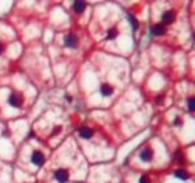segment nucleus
<instances>
[{
  "instance_id": "obj_14",
  "label": "nucleus",
  "mask_w": 195,
  "mask_h": 183,
  "mask_svg": "<svg viewBox=\"0 0 195 183\" xmlns=\"http://www.w3.org/2000/svg\"><path fill=\"white\" fill-rule=\"evenodd\" d=\"M189 110L191 112L195 110V99H194V98H190V99H189Z\"/></svg>"
},
{
  "instance_id": "obj_3",
  "label": "nucleus",
  "mask_w": 195,
  "mask_h": 183,
  "mask_svg": "<svg viewBox=\"0 0 195 183\" xmlns=\"http://www.w3.org/2000/svg\"><path fill=\"white\" fill-rule=\"evenodd\" d=\"M64 44L67 47H69V48H75V47L78 46V38H76L73 34H68L64 38Z\"/></svg>"
},
{
  "instance_id": "obj_16",
  "label": "nucleus",
  "mask_w": 195,
  "mask_h": 183,
  "mask_svg": "<svg viewBox=\"0 0 195 183\" xmlns=\"http://www.w3.org/2000/svg\"><path fill=\"white\" fill-rule=\"evenodd\" d=\"M139 183H150V178L147 177V175H143V177H141V179H139Z\"/></svg>"
},
{
  "instance_id": "obj_6",
  "label": "nucleus",
  "mask_w": 195,
  "mask_h": 183,
  "mask_svg": "<svg viewBox=\"0 0 195 183\" xmlns=\"http://www.w3.org/2000/svg\"><path fill=\"white\" fill-rule=\"evenodd\" d=\"M152 156H154V154H152V151L150 148H144L141 152V159L143 160V162H151Z\"/></svg>"
},
{
  "instance_id": "obj_2",
  "label": "nucleus",
  "mask_w": 195,
  "mask_h": 183,
  "mask_svg": "<svg viewBox=\"0 0 195 183\" xmlns=\"http://www.w3.org/2000/svg\"><path fill=\"white\" fill-rule=\"evenodd\" d=\"M31 162L35 164V166H42L44 163V155L40 151H34L31 155Z\"/></svg>"
},
{
  "instance_id": "obj_9",
  "label": "nucleus",
  "mask_w": 195,
  "mask_h": 183,
  "mask_svg": "<svg viewBox=\"0 0 195 183\" xmlns=\"http://www.w3.org/2000/svg\"><path fill=\"white\" fill-rule=\"evenodd\" d=\"M100 92H102L103 96H110V95H112L114 88H112V86H110V84H102Z\"/></svg>"
},
{
  "instance_id": "obj_12",
  "label": "nucleus",
  "mask_w": 195,
  "mask_h": 183,
  "mask_svg": "<svg viewBox=\"0 0 195 183\" xmlns=\"http://www.w3.org/2000/svg\"><path fill=\"white\" fill-rule=\"evenodd\" d=\"M116 36H118V30H116V28H110V30L107 31V39L112 40V39H115Z\"/></svg>"
},
{
  "instance_id": "obj_8",
  "label": "nucleus",
  "mask_w": 195,
  "mask_h": 183,
  "mask_svg": "<svg viewBox=\"0 0 195 183\" xmlns=\"http://www.w3.org/2000/svg\"><path fill=\"white\" fill-rule=\"evenodd\" d=\"M151 32H152V35H156V36L163 35L164 32H166V27H164L163 24H156L151 28Z\"/></svg>"
},
{
  "instance_id": "obj_11",
  "label": "nucleus",
  "mask_w": 195,
  "mask_h": 183,
  "mask_svg": "<svg viewBox=\"0 0 195 183\" xmlns=\"http://www.w3.org/2000/svg\"><path fill=\"white\" fill-rule=\"evenodd\" d=\"M174 175H175L176 178H179V179H183V181H185V179H189V178H190V174L187 173L186 170H176Z\"/></svg>"
},
{
  "instance_id": "obj_7",
  "label": "nucleus",
  "mask_w": 195,
  "mask_h": 183,
  "mask_svg": "<svg viewBox=\"0 0 195 183\" xmlns=\"http://www.w3.org/2000/svg\"><path fill=\"white\" fill-rule=\"evenodd\" d=\"M79 135L82 136L83 139H90V138H92V135H94V131L90 129V127H82V129L79 130Z\"/></svg>"
},
{
  "instance_id": "obj_4",
  "label": "nucleus",
  "mask_w": 195,
  "mask_h": 183,
  "mask_svg": "<svg viewBox=\"0 0 195 183\" xmlns=\"http://www.w3.org/2000/svg\"><path fill=\"white\" fill-rule=\"evenodd\" d=\"M8 103L12 106V107L20 108V107H21V98H20V95H17V94H11L9 98H8Z\"/></svg>"
},
{
  "instance_id": "obj_15",
  "label": "nucleus",
  "mask_w": 195,
  "mask_h": 183,
  "mask_svg": "<svg viewBox=\"0 0 195 183\" xmlns=\"http://www.w3.org/2000/svg\"><path fill=\"white\" fill-rule=\"evenodd\" d=\"M174 158H175V160L176 162H179V163H183V155L181 152H176L175 155H174Z\"/></svg>"
},
{
  "instance_id": "obj_1",
  "label": "nucleus",
  "mask_w": 195,
  "mask_h": 183,
  "mask_svg": "<svg viewBox=\"0 0 195 183\" xmlns=\"http://www.w3.org/2000/svg\"><path fill=\"white\" fill-rule=\"evenodd\" d=\"M55 179H56L58 182H60V183H64V182H67L68 181V178H69V174H68V171L67 170H64V168H59V170L55 171Z\"/></svg>"
},
{
  "instance_id": "obj_5",
  "label": "nucleus",
  "mask_w": 195,
  "mask_h": 183,
  "mask_svg": "<svg viewBox=\"0 0 195 183\" xmlns=\"http://www.w3.org/2000/svg\"><path fill=\"white\" fill-rule=\"evenodd\" d=\"M175 19V13L172 12V11H166V12L162 15V20H163V25L164 24H170L172 23Z\"/></svg>"
},
{
  "instance_id": "obj_10",
  "label": "nucleus",
  "mask_w": 195,
  "mask_h": 183,
  "mask_svg": "<svg viewBox=\"0 0 195 183\" xmlns=\"http://www.w3.org/2000/svg\"><path fill=\"white\" fill-rule=\"evenodd\" d=\"M86 6L87 4L84 2H75V3H73V11L80 13V12H83V11L86 9Z\"/></svg>"
},
{
  "instance_id": "obj_17",
  "label": "nucleus",
  "mask_w": 195,
  "mask_h": 183,
  "mask_svg": "<svg viewBox=\"0 0 195 183\" xmlns=\"http://www.w3.org/2000/svg\"><path fill=\"white\" fill-rule=\"evenodd\" d=\"M60 131H62V127H60V126H56V127H55V129L52 130V135H56V134L60 133Z\"/></svg>"
},
{
  "instance_id": "obj_13",
  "label": "nucleus",
  "mask_w": 195,
  "mask_h": 183,
  "mask_svg": "<svg viewBox=\"0 0 195 183\" xmlns=\"http://www.w3.org/2000/svg\"><path fill=\"white\" fill-rule=\"evenodd\" d=\"M128 19H130V23L132 24V27H134V30L135 31H137L138 30V27H139V24H138V21H137V19H135V17L134 16H128Z\"/></svg>"
},
{
  "instance_id": "obj_19",
  "label": "nucleus",
  "mask_w": 195,
  "mask_h": 183,
  "mask_svg": "<svg viewBox=\"0 0 195 183\" xmlns=\"http://www.w3.org/2000/svg\"><path fill=\"white\" fill-rule=\"evenodd\" d=\"M66 99H67L68 102H71V100H72V99H71V96H68V95H66Z\"/></svg>"
},
{
  "instance_id": "obj_20",
  "label": "nucleus",
  "mask_w": 195,
  "mask_h": 183,
  "mask_svg": "<svg viewBox=\"0 0 195 183\" xmlns=\"http://www.w3.org/2000/svg\"><path fill=\"white\" fill-rule=\"evenodd\" d=\"M0 54H2V44H0Z\"/></svg>"
},
{
  "instance_id": "obj_18",
  "label": "nucleus",
  "mask_w": 195,
  "mask_h": 183,
  "mask_svg": "<svg viewBox=\"0 0 195 183\" xmlns=\"http://www.w3.org/2000/svg\"><path fill=\"white\" fill-rule=\"evenodd\" d=\"M181 124H182V122H181V119H179V118H176L174 120V126H181Z\"/></svg>"
}]
</instances>
